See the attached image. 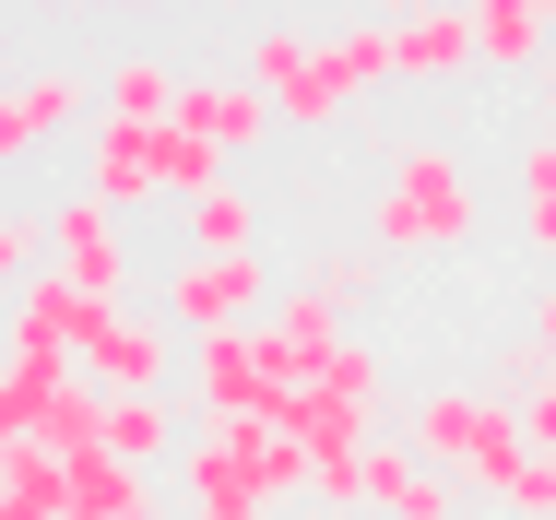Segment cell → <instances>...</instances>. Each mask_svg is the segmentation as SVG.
Returning <instances> with one entry per match:
<instances>
[{
    "instance_id": "obj_1",
    "label": "cell",
    "mask_w": 556,
    "mask_h": 520,
    "mask_svg": "<svg viewBox=\"0 0 556 520\" xmlns=\"http://www.w3.org/2000/svg\"><path fill=\"white\" fill-rule=\"evenodd\" d=\"M473 225H485L473 154L439 142V130L391 142V166H379V190H367V249H379V261H427V249H473Z\"/></svg>"
},
{
    "instance_id": "obj_2",
    "label": "cell",
    "mask_w": 556,
    "mask_h": 520,
    "mask_svg": "<svg viewBox=\"0 0 556 520\" xmlns=\"http://www.w3.org/2000/svg\"><path fill=\"white\" fill-rule=\"evenodd\" d=\"M403 449L427 461V473H450L462 497H485V485H509L521 461H533V437H521V403H497L485 379L462 391H415V415H403Z\"/></svg>"
},
{
    "instance_id": "obj_3",
    "label": "cell",
    "mask_w": 556,
    "mask_h": 520,
    "mask_svg": "<svg viewBox=\"0 0 556 520\" xmlns=\"http://www.w3.org/2000/svg\"><path fill=\"white\" fill-rule=\"evenodd\" d=\"M178 497H190V509H296V497H308V449H296L273 415L190 426V449H178Z\"/></svg>"
},
{
    "instance_id": "obj_4",
    "label": "cell",
    "mask_w": 556,
    "mask_h": 520,
    "mask_svg": "<svg viewBox=\"0 0 556 520\" xmlns=\"http://www.w3.org/2000/svg\"><path fill=\"white\" fill-rule=\"evenodd\" d=\"M237 84L273 106L285 130H343V118H355V96L320 72V36H296V24H249V48H237Z\"/></svg>"
},
{
    "instance_id": "obj_5",
    "label": "cell",
    "mask_w": 556,
    "mask_h": 520,
    "mask_svg": "<svg viewBox=\"0 0 556 520\" xmlns=\"http://www.w3.org/2000/svg\"><path fill=\"white\" fill-rule=\"evenodd\" d=\"M273 296V272H261V249L249 261H202V249H178L166 272H154V319L178 331V343H214V331H249Z\"/></svg>"
},
{
    "instance_id": "obj_6",
    "label": "cell",
    "mask_w": 556,
    "mask_h": 520,
    "mask_svg": "<svg viewBox=\"0 0 556 520\" xmlns=\"http://www.w3.org/2000/svg\"><path fill=\"white\" fill-rule=\"evenodd\" d=\"M296 379H285V355L261 343V319L249 331H214V343H190V426H237V415H273Z\"/></svg>"
},
{
    "instance_id": "obj_7",
    "label": "cell",
    "mask_w": 556,
    "mask_h": 520,
    "mask_svg": "<svg viewBox=\"0 0 556 520\" xmlns=\"http://www.w3.org/2000/svg\"><path fill=\"white\" fill-rule=\"evenodd\" d=\"M48 261L84 284V296H108V308H130V284H142V249H130V213L108 202H48Z\"/></svg>"
},
{
    "instance_id": "obj_8",
    "label": "cell",
    "mask_w": 556,
    "mask_h": 520,
    "mask_svg": "<svg viewBox=\"0 0 556 520\" xmlns=\"http://www.w3.org/2000/svg\"><path fill=\"white\" fill-rule=\"evenodd\" d=\"M96 319H108V296H84V284L48 261L36 284H12V308H0V355H48V367H84Z\"/></svg>"
},
{
    "instance_id": "obj_9",
    "label": "cell",
    "mask_w": 556,
    "mask_h": 520,
    "mask_svg": "<svg viewBox=\"0 0 556 520\" xmlns=\"http://www.w3.org/2000/svg\"><path fill=\"white\" fill-rule=\"evenodd\" d=\"M84 106H96L84 72H60V60H48V72H12V84H0V166H36L60 130H84Z\"/></svg>"
},
{
    "instance_id": "obj_10",
    "label": "cell",
    "mask_w": 556,
    "mask_h": 520,
    "mask_svg": "<svg viewBox=\"0 0 556 520\" xmlns=\"http://www.w3.org/2000/svg\"><path fill=\"white\" fill-rule=\"evenodd\" d=\"M355 509L367 520H462V485L427 473L403 437H367V449H355Z\"/></svg>"
},
{
    "instance_id": "obj_11",
    "label": "cell",
    "mask_w": 556,
    "mask_h": 520,
    "mask_svg": "<svg viewBox=\"0 0 556 520\" xmlns=\"http://www.w3.org/2000/svg\"><path fill=\"white\" fill-rule=\"evenodd\" d=\"M84 202H108V213H142V202H166L154 190V118H84Z\"/></svg>"
},
{
    "instance_id": "obj_12",
    "label": "cell",
    "mask_w": 556,
    "mask_h": 520,
    "mask_svg": "<svg viewBox=\"0 0 556 520\" xmlns=\"http://www.w3.org/2000/svg\"><path fill=\"white\" fill-rule=\"evenodd\" d=\"M84 379H96V391H166V379H178V331L154 308H108L96 343H84Z\"/></svg>"
},
{
    "instance_id": "obj_13",
    "label": "cell",
    "mask_w": 556,
    "mask_h": 520,
    "mask_svg": "<svg viewBox=\"0 0 556 520\" xmlns=\"http://www.w3.org/2000/svg\"><path fill=\"white\" fill-rule=\"evenodd\" d=\"M178 130H202V142L225 154V166H237V154H261V142L285 130V118H273V106L249 96L237 72H178Z\"/></svg>"
},
{
    "instance_id": "obj_14",
    "label": "cell",
    "mask_w": 556,
    "mask_h": 520,
    "mask_svg": "<svg viewBox=\"0 0 556 520\" xmlns=\"http://www.w3.org/2000/svg\"><path fill=\"white\" fill-rule=\"evenodd\" d=\"M473 12V72H545L556 60V0H462Z\"/></svg>"
},
{
    "instance_id": "obj_15",
    "label": "cell",
    "mask_w": 556,
    "mask_h": 520,
    "mask_svg": "<svg viewBox=\"0 0 556 520\" xmlns=\"http://www.w3.org/2000/svg\"><path fill=\"white\" fill-rule=\"evenodd\" d=\"M178 449H190L178 391H108V461H130V473H166Z\"/></svg>"
},
{
    "instance_id": "obj_16",
    "label": "cell",
    "mask_w": 556,
    "mask_h": 520,
    "mask_svg": "<svg viewBox=\"0 0 556 520\" xmlns=\"http://www.w3.org/2000/svg\"><path fill=\"white\" fill-rule=\"evenodd\" d=\"M391 60H403V84H462L473 72V12H391Z\"/></svg>"
},
{
    "instance_id": "obj_17",
    "label": "cell",
    "mask_w": 556,
    "mask_h": 520,
    "mask_svg": "<svg viewBox=\"0 0 556 520\" xmlns=\"http://www.w3.org/2000/svg\"><path fill=\"white\" fill-rule=\"evenodd\" d=\"M60 520H166V497H154V473H130V461H72V485H60Z\"/></svg>"
},
{
    "instance_id": "obj_18",
    "label": "cell",
    "mask_w": 556,
    "mask_h": 520,
    "mask_svg": "<svg viewBox=\"0 0 556 520\" xmlns=\"http://www.w3.org/2000/svg\"><path fill=\"white\" fill-rule=\"evenodd\" d=\"M261 343L285 355V379H308V367L343 343V308H332V296H308V284H285V296L261 308Z\"/></svg>"
},
{
    "instance_id": "obj_19",
    "label": "cell",
    "mask_w": 556,
    "mask_h": 520,
    "mask_svg": "<svg viewBox=\"0 0 556 520\" xmlns=\"http://www.w3.org/2000/svg\"><path fill=\"white\" fill-rule=\"evenodd\" d=\"M178 249H202V261H249V249H261V202H249L237 178H214L202 202H178Z\"/></svg>"
},
{
    "instance_id": "obj_20",
    "label": "cell",
    "mask_w": 556,
    "mask_h": 520,
    "mask_svg": "<svg viewBox=\"0 0 556 520\" xmlns=\"http://www.w3.org/2000/svg\"><path fill=\"white\" fill-rule=\"evenodd\" d=\"M320 72H332L343 96H379V84H403V60H391V12H355L320 36Z\"/></svg>"
},
{
    "instance_id": "obj_21",
    "label": "cell",
    "mask_w": 556,
    "mask_h": 520,
    "mask_svg": "<svg viewBox=\"0 0 556 520\" xmlns=\"http://www.w3.org/2000/svg\"><path fill=\"white\" fill-rule=\"evenodd\" d=\"M96 106H108V118H178V72H166L154 48H130V60L96 72Z\"/></svg>"
},
{
    "instance_id": "obj_22",
    "label": "cell",
    "mask_w": 556,
    "mask_h": 520,
    "mask_svg": "<svg viewBox=\"0 0 556 520\" xmlns=\"http://www.w3.org/2000/svg\"><path fill=\"white\" fill-rule=\"evenodd\" d=\"M308 379L332 391L343 415H367V426H379V403H391V355H379V343H355V331H343V343L320 355V367H308Z\"/></svg>"
},
{
    "instance_id": "obj_23",
    "label": "cell",
    "mask_w": 556,
    "mask_h": 520,
    "mask_svg": "<svg viewBox=\"0 0 556 520\" xmlns=\"http://www.w3.org/2000/svg\"><path fill=\"white\" fill-rule=\"evenodd\" d=\"M214 178H225L214 142H202V130H178V118H154V190H166V202H202Z\"/></svg>"
},
{
    "instance_id": "obj_24",
    "label": "cell",
    "mask_w": 556,
    "mask_h": 520,
    "mask_svg": "<svg viewBox=\"0 0 556 520\" xmlns=\"http://www.w3.org/2000/svg\"><path fill=\"white\" fill-rule=\"evenodd\" d=\"M485 509H497V520H556V461L533 449V461H521L509 485H485Z\"/></svg>"
},
{
    "instance_id": "obj_25",
    "label": "cell",
    "mask_w": 556,
    "mask_h": 520,
    "mask_svg": "<svg viewBox=\"0 0 556 520\" xmlns=\"http://www.w3.org/2000/svg\"><path fill=\"white\" fill-rule=\"evenodd\" d=\"M36 272H48V225H36V213H0V296L36 284Z\"/></svg>"
},
{
    "instance_id": "obj_26",
    "label": "cell",
    "mask_w": 556,
    "mask_h": 520,
    "mask_svg": "<svg viewBox=\"0 0 556 520\" xmlns=\"http://www.w3.org/2000/svg\"><path fill=\"white\" fill-rule=\"evenodd\" d=\"M509 178H521V213H545V202H556V130H545V118L521 130V154H509Z\"/></svg>"
},
{
    "instance_id": "obj_27",
    "label": "cell",
    "mask_w": 556,
    "mask_h": 520,
    "mask_svg": "<svg viewBox=\"0 0 556 520\" xmlns=\"http://www.w3.org/2000/svg\"><path fill=\"white\" fill-rule=\"evenodd\" d=\"M367 261H379V249H367V237H355V249H320V261H308V296H355V284H367Z\"/></svg>"
},
{
    "instance_id": "obj_28",
    "label": "cell",
    "mask_w": 556,
    "mask_h": 520,
    "mask_svg": "<svg viewBox=\"0 0 556 520\" xmlns=\"http://www.w3.org/2000/svg\"><path fill=\"white\" fill-rule=\"evenodd\" d=\"M521 437H533V449H545V461H556V367H545V391L521 403Z\"/></svg>"
},
{
    "instance_id": "obj_29",
    "label": "cell",
    "mask_w": 556,
    "mask_h": 520,
    "mask_svg": "<svg viewBox=\"0 0 556 520\" xmlns=\"http://www.w3.org/2000/svg\"><path fill=\"white\" fill-rule=\"evenodd\" d=\"M521 343H533V355H545V367H556V284H545V296H533V319H521Z\"/></svg>"
},
{
    "instance_id": "obj_30",
    "label": "cell",
    "mask_w": 556,
    "mask_h": 520,
    "mask_svg": "<svg viewBox=\"0 0 556 520\" xmlns=\"http://www.w3.org/2000/svg\"><path fill=\"white\" fill-rule=\"evenodd\" d=\"M521 237H533V261H556V202H545V213H521Z\"/></svg>"
},
{
    "instance_id": "obj_31",
    "label": "cell",
    "mask_w": 556,
    "mask_h": 520,
    "mask_svg": "<svg viewBox=\"0 0 556 520\" xmlns=\"http://www.w3.org/2000/svg\"><path fill=\"white\" fill-rule=\"evenodd\" d=\"M533 106H545V130H556V60H545V72H533Z\"/></svg>"
},
{
    "instance_id": "obj_32",
    "label": "cell",
    "mask_w": 556,
    "mask_h": 520,
    "mask_svg": "<svg viewBox=\"0 0 556 520\" xmlns=\"http://www.w3.org/2000/svg\"><path fill=\"white\" fill-rule=\"evenodd\" d=\"M190 520H296V509H190Z\"/></svg>"
},
{
    "instance_id": "obj_33",
    "label": "cell",
    "mask_w": 556,
    "mask_h": 520,
    "mask_svg": "<svg viewBox=\"0 0 556 520\" xmlns=\"http://www.w3.org/2000/svg\"><path fill=\"white\" fill-rule=\"evenodd\" d=\"M296 520H355V509H296Z\"/></svg>"
},
{
    "instance_id": "obj_34",
    "label": "cell",
    "mask_w": 556,
    "mask_h": 520,
    "mask_svg": "<svg viewBox=\"0 0 556 520\" xmlns=\"http://www.w3.org/2000/svg\"><path fill=\"white\" fill-rule=\"evenodd\" d=\"M391 12H439V0H391Z\"/></svg>"
},
{
    "instance_id": "obj_35",
    "label": "cell",
    "mask_w": 556,
    "mask_h": 520,
    "mask_svg": "<svg viewBox=\"0 0 556 520\" xmlns=\"http://www.w3.org/2000/svg\"><path fill=\"white\" fill-rule=\"evenodd\" d=\"M0 84H12V60H0Z\"/></svg>"
},
{
    "instance_id": "obj_36",
    "label": "cell",
    "mask_w": 556,
    "mask_h": 520,
    "mask_svg": "<svg viewBox=\"0 0 556 520\" xmlns=\"http://www.w3.org/2000/svg\"><path fill=\"white\" fill-rule=\"evenodd\" d=\"M0 520H12V509H0Z\"/></svg>"
}]
</instances>
